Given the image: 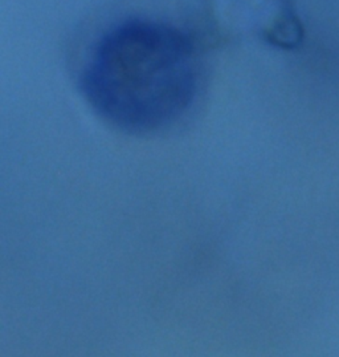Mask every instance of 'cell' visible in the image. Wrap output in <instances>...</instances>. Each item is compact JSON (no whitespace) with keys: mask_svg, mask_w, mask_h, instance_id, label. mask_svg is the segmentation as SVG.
<instances>
[{"mask_svg":"<svg viewBox=\"0 0 339 357\" xmlns=\"http://www.w3.org/2000/svg\"><path fill=\"white\" fill-rule=\"evenodd\" d=\"M81 88L110 124L130 133L158 130L177 121L196 96V47L166 23L126 20L95 44Z\"/></svg>","mask_w":339,"mask_h":357,"instance_id":"obj_1","label":"cell"},{"mask_svg":"<svg viewBox=\"0 0 339 357\" xmlns=\"http://www.w3.org/2000/svg\"><path fill=\"white\" fill-rule=\"evenodd\" d=\"M273 42L284 48H294L303 38V28L299 20L292 16H286L277 26L276 31L271 32Z\"/></svg>","mask_w":339,"mask_h":357,"instance_id":"obj_2","label":"cell"}]
</instances>
